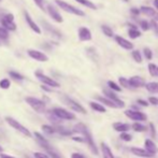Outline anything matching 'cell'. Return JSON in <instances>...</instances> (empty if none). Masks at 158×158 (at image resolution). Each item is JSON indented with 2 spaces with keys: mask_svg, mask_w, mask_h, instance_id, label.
Instances as JSON below:
<instances>
[{
  "mask_svg": "<svg viewBox=\"0 0 158 158\" xmlns=\"http://www.w3.org/2000/svg\"><path fill=\"white\" fill-rule=\"evenodd\" d=\"M55 3H56L61 10H64V12L77 15V16H85V13H84L83 10H80L79 8L68 3V2L64 1V0H55Z\"/></svg>",
  "mask_w": 158,
  "mask_h": 158,
  "instance_id": "6da1fadb",
  "label": "cell"
},
{
  "mask_svg": "<svg viewBox=\"0 0 158 158\" xmlns=\"http://www.w3.org/2000/svg\"><path fill=\"white\" fill-rule=\"evenodd\" d=\"M4 121H6L9 125L12 127V128L19 130V132L23 133L24 135H26V137H31V132L29 131V129H27L25 126H23L21 123H19V122H17L16 119H14L13 117L6 116V117H4Z\"/></svg>",
  "mask_w": 158,
  "mask_h": 158,
  "instance_id": "7a4b0ae2",
  "label": "cell"
},
{
  "mask_svg": "<svg viewBox=\"0 0 158 158\" xmlns=\"http://www.w3.org/2000/svg\"><path fill=\"white\" fill-rule=\"evenodd\" d=\"M25 101L29 104L30 106L38 113H44L45 112V103L42 100L38 99L35 97H26Z\"/></svg>",
  "mask_w": 158,
  "mask_h": 158,
  "instance_id": "3957f363",
  "label": "cell"
},
{
  "mask_svg": "<svg viewBox=\"0 0 158 158\" xmlns=\"http://www.w3.org/2000/svg\"><path fill=\"white\" fill-rule=\"evenodd\" d=\"M0 24L2 27L10 30V31L16 30V24L14 23V15L12 13H8V14L3 15L0 19Z\"/></svg>",
  "mask_w": 158,
  "mask_h": 158,
  "instance_id": "277c9868",
  "label": "cell"
},
{
  "mask_svg": "<svg viewBox=\"0 0 158 158\" xmlns=\"http://www.w3.org/2000/svg\"><path fill=\"white\" fill-rule=\"evenodd\" d=\"M35 77H38V80H39V81H41L44 85L50 86V87H56V88L60 87V84H59L58 82H56L55 80H53L52 77H48V75L43 74V73L40 72V71L35 72Z\"/></svg>",
  "mask_w": 158,
  "mask_h": 158,
  "instance_id": "5b68a950",
  "label": "cell"
},
{
  "mask_svg": "<svg viewBox=\"0 0 158 158\" xmlns=\"http://www.w3.org/2000/svg\"><path fill=\"white\" fill-rule=\"evenodd\" d=\"M52 112L56 115L57 117H59L60 119H66V121H73L75 118V115L73 113L69 112V111L64 110V109L60 108H55L52 110Z\"/></svg>",
  "mask_w": 158,
  "mask_h": 158,
  "instance_id": "8992f818",
  "label": "cell"
},
{
  "mask_svg": "<svg viewBox=\"0 0 158 158\" xmlns=\"http://www.w3.org/2000/svg\"><path fill=\"white\" fill-rule=\"evenodd\" d=\"M27 54L30 58L35 59L37 61H41V63H45V61H48V56L45 54V53L41 52V51L38 50H28Z\"/></svg>",
  "mask_w": 158,
  "mask_h": 158,
  "instance_id": "52a82bcc",
  "label": "cell"
},
{
  "mask_svg": "<svg viewBox=\"0 0 158 158\" xmlns=\"http://www.w3.org/2000/svg\"><path fill=\"white\" fill-rule=\"evenodd\" d=\"M125 114L129 117L130 119L135 122H144L148 119V115L145 113H142L140 111H135V110H128L125 111Z\"/></svg>",
  "mask_w": 158,
  "mask_h": 158,
  "instance_id": "ba28073f",
  "label": "cell"
},
{
  "mask_svg": "<svg viewBox=\"0 0 158 158\" xmlns=\"http://www.w3.org/2000/svg\"><path fill=\"white\" fill-rule=\"evenodd\" d=\"M114 40L122 48H124V50H126V51H132L133 50V46L135 45L132 44V42L125 39V38H123L122 35H114Z\"/></svg>",
  "mask_w": 158,
  "mask_h": 158,
  "instance_id": "9c48e42d",
  "label": "cell"
},
{
  "mask_svg": "<svg viewBox=\"0 0 158 158\" xmlns=\"http://www.w3.org/2000/svg\"><path fill=\"white\" fill-rule=\"evenodd\" d=\"M48 11V13L50 14V16L52 17L53 19H54L56 23H63L64 22V19L63 16H61V14L58 12V10H57L55 6H53L52 4H48V6H46V10Z\"/></svg>",
  "mask_w": 158,
  "mask_h": 158,
  "instance_id": "30bf717a",
  "label": "cell"
},
{
  "mask_svg": "<svg viewBox=\"0 0 158 158\" xmlns=\"http://www.w3.org/2000/svg\"><path fill=\"white\" fill-rule=\"evenodd\" d=\"M64 101H66V103L68 104V106H70V109H72L73 111H75V112H77V113H82V114H86L85 109H84L79 102L75 101V100L71 99V98H69V97H64Z\"/></svg>",
  "mask_w": 158,
  "mask_h": 158,
  "instance_id": "8fae6325",
  "label": "cell"
},
{
  "mask_svg": "<svg viewBox=\"0 0 158 158\" xmlns=\"http://www.w3.org/2000/svg\"><path fill=\"white\" fill-rule=\"evenodd\" d=\"M24 15H25V21L27 23V25L30 27V29L32 31H35L37 35H41V28L38 26V24L35 23V21L32 19V17L30 16V14L27 12V11H24Z\"/></svg>",
  "mask_w": 158,
  "mask_h": 158,
  "instance_id": "7c38bea8",
  "label": "cell"
},
{
  "mask_svg": "<svg viewBox=\"0 0 158 158\" xmlns=\"http://www.w3.org/2000/svg\"><path fill=\"white\" fill-rule=\"evenodd\" d=\"M77 35H79V40L82 42H87L93 39L92 31L88 29L87 27H80L79 31H77Z\"/></svg>",
  "mask_w": 158,
  "mask_h": 158,
  "instance_id": "4fadbf2b",
  "label": "cell"
},
{
  "mask_svg": "<svg viewBox=\"0 0 158 158\" xmlns=\"http://www.w3.org/2000/svg\"><path fill=\"white\" fill-rule=\"evenodd\" d=\"M82 135H83L84 138H85V142L88 144V146H89V148H90V151L93 152V154L98 155V148H97V146H96V144H95V142H94V139H93L92 135L89 133L88 129H86V130L84 131Z\"/></svg>",
  "mask_w": 158,
  "mask_h": 158,
  "instance_id": "5bb4252c",
  "label": "cell"
},
{
  "mask_svg": "<svg viewBox=\"0 0 158 158\" xmlns=\"http://www.w3.org/2000/svg\"><path fill=\"white\" fill-rule=\"evenodd\" d=\"M103 94L106 96V98H109L110 100H112L115 104L117 106V108H124L125 106V102L123 100H121L112 90H108V89H103Z\"/></svg>",
  "mask_w": 158,
  "mask_h": 158,
  "instance_id": "9a60e30c",
  "label": "cell"
},
{
  "mask_svg": "<svg viewBox=\"0 0 158 158\" xmlns=\"http://www.w3.org/2000/svg\"><path fill=\"white\" fill-rule=\"evenodd\" d=\"M129 85L131 88H139L143 87L145 85V81H144L143 77H139V75H135V77H131L130 79H128Z\"/></svg>",
  "mask_w": 158,
  "mask_h": 158,
  "instance_id": "2e32d148",
  "label": "cell"
},
{
  "mask_svg": "<svg viewBox=\"0 0 158 158\" xmlns=\"http://www.w3.org/2000/svg\"><path fill=\"white\" fill-rule=\"evenodd\" d=\"M140 12L143 13L145 16H148V17H153L155 19L157 15V12L155 9H153L152 6H142L140 8Z\"/></svg>",
  "mask_w": 158,
  "mask_h": 158,
  "instance_id": "e0dca14e",
  "label": "cell"
},
{
  "mask_svg": "<svg viewBox=\"0 0 158 158\" xmlns=\"http://www.w3.org/2000/svg\"><path fill=\"white\" fill-rule=\"evenodd\" d=\"M144 145H145V150L148 151V153H151L153 156H154V155L158 152V148H157L156 144H155L154 141H152L151 139H146Z\"/></svg>",
  "mask_w": 158,
  "mask_h": 158,
  "instance_id": "ac0fdd59",
  "label": "cell"
},
{
  "mask_svg": "<svg viewBox=\"0 0 158 158\" xmlns=\"http://www.w3.org/2000/svg\"><path fill=\"white\" fill-rule=\"evenodd\" d=\"M131 152L139 157H152L153 156V155L151 154V153H148L146 150H143V148H131Z\"/></svg>",
  "mask_w": 158,
  "mask_h": 158,
  "instance_id": "d6986e66",
  "label": "cell"
},
{
  "mask_svg": "<svg viewBox=\"0 0 158 158\" xmlns=\"http://www.w3.org/2000/svg\"><path fill=\"white\" fill-rule=\"evenodd\" d=\"M42 24H43L44 28H45V29L48 30V31L50 32L51 35H55L56 38H61V37H63V35H61V33L59 32L57 29H55L54 27H52V26H51L50 24L48 23V22H43V21H42Z\"/></svg>",
  "mask_w": 158,
  "mask_h": 158,
  "instance_id": "ffe728a7",
  "label": "cell"
},
{
  "mask_svg": "<svg viewBox=\"0 0 158 158\" xmlns=\"http://www.w3.org/2000/svg\"><path fill=\"white\" fill-rule=\"evenodd\" d=\"M35 138L38 139V141H39V143L41 144L43 148H45L46 150L48 151V152H51V151H52V150H51V148H50V144H48V141L43 137V135H41V133L35 132Z\"/></svg>",
  "mask_w": 158,
  "mask_h": 158,
  "instance_id": "44dd1931",
  "label": "cell"
},
{
  "mask_svg": "<svg viewBox=\"0 0 158 158\" xmlns=\"http://www.w3.org/2000/svg\"><path fill=\"white\" fill-rule=\"evenodd\" d=\"M101 151H102V155H103V158H115L114 155H113L111 148L106 145L104 142L101 143Z\"/></svg>",
  "mask_w": 158,
  "mask_h": 158,
  "instance_id": "7402d4cb",
  "label": "cell"
},
{
  "mask_svg": "<svg viewBox=\"0 0 158 158\" xmlns=\"http://www.w3.org/2000/svg\"><path fill=\"white\" fill-rule=\"evenodd\" d=\"M113 128L114 130L119 131V132H126L130 129V125L125 123H114L113 124Z\"/></svg>",
  "mask_w": 158,
  "mask_h": 158,
  "instance_id": "603a6c76",
  "label": "cell"
},
{
  "mask_svg": "<svg viewBox=\"0 0 158 158\" xmlns=\"http://www.w3.org/2000/svg\"><path fill=\"white\" fill-rule=\"evenodd\" d=\"M97 100H99L101 103H103V104H106V106H110V108H113V109H116L117 108V106L114 103V102L112 101V100H110L109 98H106V97H101V96H97Z\"/></svg>",
  "mask_w": 158,
  "mask_h": 158,
  "instance_id": "cb8c5ba5",
  "label": "cell"
},
{
  "mask_svg": "<svg viewBox=\"0 0 158 158\" xmlns=\"http://www.w3.org/2000/svg\"><path fill=\"white\" fill-rule=\"evenodd\" d=\"M144 86H145L146 90L152 93V94L158 93V82H150V83H146Z\"/></svg>",
  "mask_w": 158,
  "mask_h": 158,
  "instance_id": "d4e9b609",
  "label": "cell"
},
{
  "mask_svg": "<svg viewBox=\"0 0 158 158\" xmlns=\"http://www.w3.org/2000/svg\"><path fill=\"white\" fill-rule=\"evenodd\" d=\"M75 1H77V3L82 4V6H86V8H88V9H92V10H97V6H96L93 1H90V0H75Z\"/></svg>",
  "mask_w": 158,
  "mask_h": 158,
  "instance_id": "484cf974",
  "label": "cell"
},
{
  "mask_svg": "<svg viewBox=\"0 0 158 158\" xmlns=\"http://www.w3.org/2000/svg\"><path fill=\"white\" fill-rule=\"evenodd\" d=\"M142 35V32L140 31L138 28H129L128 29V35L130 39H138V38H140Z\"/></svg>",
  "mask_w": 158,
  "mask_h": 158,
  "instance_id": "4316f807",
  "label": "cell"
},
{
  "mask_svg": "<svg viewBox=\"0 0 158 158\" xmlns=\"http://www.w3.org/2000/svg\"><path fill=\"white\" fill-rule=\"evenodd\" d=\"M90 108L93 109V110L97 111V112H100V113H106V109L104 108L102 104L98 103V102H90Z\"/></svg>",
  "mask_w": 158,
  "mask_h": 158,
  "instance_id": "83f0119b",
  "label": "cell"
},
{
  "mask_svg": "<svg viewBox=\"0 0 158 158\" xmlns=\"http://www.w3.org/2000/svg\"><path fill=\"white\" fill-rule=\"evenodd\" d=\"M101 30L104 33V35L109 38H113L114 37V31L112 30V28L109 27L108 25H101Z\"/></svg>",
  "mask_w": 158,
  "mask_h": 158,
  "instance_id": "f1b7e54d",
  "label": "cell"
},
{
  "mask_svg": "<svg viewBox=\"0 0 158 158\" xmlns=\"http://www.w3.org/2000/svg\"><path fill=\"white\" fill-rule=\"evenodd\" d=\"M131 56L135 59V61L137 64H141L142 63V54L139 50H132L131 52Z\"/></svg>",
  "mask_w": 158,
  "mask_h": 158,
  "instance_id": "f546056e",
  "label": "cell"
},
{
  "mask_svg": "<svg viewBox=\"0 0 158 158\" xmlns=\"http://www.w3.org/2000/svg\"><path fill=\"white\" fill-rule=\"evenodd\" d=\"M148 72L152 77H158V66L155 64H148Z\"/></svg>",
  "mask_w": 158,
  "mask_h": 158,
  "instance_id": "4dcf8cb0",
  "label": "cell"
},
{
  "mask_svg": "<svg viewBox=\"0 0 158 158\" xmlns=\"http://www.w3.org/2000/svg\"><path fill=\"white\" fill-rule=\"evenodd\" d=\"M9 39V30L4 27H0V41H8Z\"/></svg>",
  "mask_w": 158,
  "mask_h": 158,
  "instance_id": "1f68e13d",
  "label": "cell"
},
{
  "mask_svg": "<svg viewBox=\"0 0 158 158\" xmlns=\"http://www.w3.org/2000/svg\"><path fill=\"white\" fill-rule=\"evenodd\" d=\"M87 129V127H86L85 125H84L83 123H79L77 125L74 126V128H73V131L77 133H83L84 131Z\"/></svg>",
  "mask_w": 158,
  "mask_h": 158,
  "instance_id": "d6a6232c",
  "label": "cell"
},
{
  "mask_svg": "<svg viewBox=\"0 0 158 158\" xmlns=\"http://www.w3.org/2000/svg\"><path fill=\"white\" fill-rule=\"evenodd\" d=\"M9 74H10V77H12V79L16 80V81H23L25 77H24V75H22L21 73L16 72V71H10L9 72Z\"/></svg>",
  "mask_w": 158,
  "mask_h": 158,
  "instance_id": "836d02e7",
  "label": "cell"
},
{
  "mask_svg": "<svg viewBox=\"0 0 158 158\" xmlns=\"http://www.w3.org/2000/svg\"><path fill=\"white\" fill-rule=\"evenodd\" d=\"M143 55L145 56V58L148 59V60H152L153 59V51L151 50L150 48H143Z\"/></svg>",
  "mask_w": 158,
  "mask_h": 158,
  "instance_id": "e575fe53",
  "label": "cell"
},
{
  "mask_svg": "<svg viewBox=\"0 0 158 158\" xmlns=\"http://www.w3.org/2000/svg\"><path fill=\"white\" fill-rule=\"evenodd\" d=\"M132 129L135 131H137V132H142V131H145L146 130V127L137 122V123H135L132 125Z\"/></svg>",
  "mask_w": 158,
  "mask_h": 158,
  "instance_id": "d590c367",
  "label": "cell"
},
{
  "mask_svg": "<svg viewBox=\"0 0 158 158\" xmlns=\"http://www.w3.org/2000/svg\"><path fill=\"white\" fill-rule=\"evenodd\" d=\"M42 131H43L44 133H48V135H52V133H54L56 130H55V128L53 126L43 125V126H42Z\"/></svg>",
  "mask_w": 158,
  "mask_h": 158,
  "instance_id": "8d00e7d4",
  "label": "cell"
},
{
  "mask_svg": "<svg viewBox=\"0 0 158 158\" xmlns=\"http://www.w3.org/2000/svg\"><path fill=\"white\" fill-rule=\"evenodd\" d=\"M108 85H109V87H110L112 90H114V92H122V87L119 85H117L115 82L109 81L108 82Z\"/></svg>",
  "mask_w": 158,
  "mask_h": 158,
  "instance_id": "74e56055",
  "label": "cell"
},
{
  "mask_svg": "<svg viewBox=\"0 0 158 158\" xmlns=\"http://www.w3.org/2000/svg\"><path fill=\"white\" fill-rule=\"evenodd\" d=\"M10 86H11L10 80L2 79L1 81H0V88H2V89H8V88H10Z\"/></svg>",
  "mask_w": 158,
  "mask_h": 158,
  "instance_id": "f35d334b",
  "label": "cell"
},
{
  "mask_svg": "<svg viewBox=\"0 0 158 158\" xmlns=\"http://www.w3.org/2000/svg\"><path fill=\"white\" fill-rule=\"evenodd\" d=\"M118 83H119V85H121L122 87H125V88H131V87H130V85H129L128 80H127L126 77H119V79H118Z\"/></svg>",
  "mask_w": 158,
  "mask_h": 158,
  "instance_id": "ab89813d",
  "label": "cell"
},
{
  "mask_svg": "<svg viewBox=\"0 0 158 158\" xmlns=\"http://www.w3.org/2000/svg\"><path fill=\"white\" fill-rule=\"evenodd\" d=\"M140 27L143 31H148V30L151 29V25L148 21H141L140 22Z\"/></svg>",
  "mask_w": 158,
  "mask_h": 158,
  "instance_id": "60d3db41",
  "label": "cell"
},
{
  "mask_svg": "<svg viewBox=\"0 0 158 158\" xmlns=\"http://www.w3.org/2000/svg\"><path fill=\"white\" fill-rule=\"evenodd\" d=\"M121 139L123 140V141L128 142V141H131V139H132V135H129V133H127V132H122Z\"/></svg>",
  "mask_w": 158,
  "mask_h": 158,
  "instance_id": "b9f144b4",
  "label": "cell"
},
{
  "mask_svg": "<svg viewBox=\"0 0 158 158\" xmlns=\"http://www.w3.org/2000/svg\"><path fill=\"white\" fill-rule=\"evenodd\" d=\"M150 25H151V27L154 29V31L156 35H158V23H157V21L156 19H152V22L150 23Z\"/></svg>",
  "mask_w": 158,
  "mask_h": 158,
  "instance_id": "7bdbcfd3",
  "label": "cell"
},
{
  "mask_svg": "<svg viewBox=\"0 0 158 158\" xmlns=\"http://www.w3.org/2000/svg\"><path fill=\"white\" fill-rule=\"evenodd\" d=\"M35 3L41 9L42 11H45V8H44V0H33Z\"/></svg>",
  "mask_w": 158,
  "mask_h": 158,
  "instance_id": "ee69618b",
  "label": "cell"
},
{
  "mask_svg": "<svg viewBox=\"0 0 158 158\" xmlns=\"http://www.w3.org/2000/svg\"><path fill=\"white\" fill-rule=\"evenodd\" d=\"M148 102L153 106H158V98L157 97H150L148 98Z\"/></svg>",
  "mask_w": 158,
  "mask_h": 158,
  "instance_id": "f6af8a7d",
  "label": "cell"
},
{
  "mask_svg": "<svg viewBox=\"0 0 158 158\" xmlns=\"http://www.w3.org/2000/svg\"><path fill=\"white\" fill-rule=\"evenodd\" d=\"M130 13L132 15H135V16H138V15L141 14V12H140V9H138V8H131L130 9Z\"/></svg>",
  "mask_w": 158,
  "mask_h": 158,
  "instance_id": "bcb514c9",
  "label": "cell"
},
{
  "mask_svg": "<svg viewBox=\"0 0 158 158\" xmlns=\"http://www.w3.org/2000/svg\"><path fill=\"white\" fill-rule=\"evenodd\" d=\"M35 158H50L44 153H35Z\"/></svg>",
  "mask_w": 158,
  "mask_h": 158,
  "instance_id": "7dc6e473",
  "label": "cell"
},
{
  "mask_svg": "<svg viewBox=\"0 0 158 158\" xmlns=\"http://www.w3.org/2000/svg\"><path fill=\"white\" fill-rule=\"evenodd\" d=\"M150 129H151V132H152L153 138H155V137H156V130H155V127H154V125H153L152 123L150 124Z\"/></svg>",
  "mask_w": 158,
  "mask_h": 158,
  "instance_id": "c3c4849f",
  "label": "cell"
},
{
  "mask_svg": "<svg viewBox=\"0 0 158 158\" xmlns=\"http://www.w3.org/2000/svg\"><path fill=\"white\" fill-rule=\"evenodd\" d=\"M137 102H138L139 104H141V106H148V101H145V100L138 99V100H137Z\"/></svg>",
  "mask_w": 158,
  "mask_h": 158,
  "instance_id": "681fc988",
  "label": "cell"
},
{
  "mask_svg": "<svg viewBox=\"0 0 158 158\" xmlns=\"http://www.w3.org/2000/svg\"><path fill=\"white\" fill-rule=\"evenodd\" d=\"M72 139L74 140V141L82 142V143H83V142H85V138H84V137H73Z\"/></svg>",
  "mask_w": 158,
  "mask_h": 158,
  "instance_id": "f907efd6",
  "label": "cell"
},
{
  "mask_svg": "<svg viewBox=\"0 0 158 158\" xmlns=\"http://www.w3.org/2000/svg\"><path fill=\"white\" fill-rule=\"evenodd\" d=\"M71 158H85L82 154H80V153H73L72 155H71Z\"/></svg>",
  "mask_w": 158,
  "mask_h": 158,
  "instance_id": "816d5d0a",
  "label": "cell"
},
{
  "mask_svg": "<svg viewBox=\"0 0 158 158\" xmlns=\"http://www.w3.org/2000/svg\"><path fill=\"white\" fill-rule=\"evenodd\" d=\"M0 158H15V157L10 156V155H6V154H1L0 155Z\"/></svg>",
  "mask_w": 158,
  "mask_h": 158,
  "instance_id": "f5cc1de1",
  "label": "cell"
},
{
  "mask_svg": "<svg viewBox=\"0 0 158 158\" xmlns=\"http://www.w3.org/2000/svg\"><path fill=\"white\" fill-rule=\"evenodd\" d=\"M154 6L158 10V0H154Z\"/></svg>",
  "mask_w": 158,
  "mask_h": 158,
  "instance_id": "db71d44e",
  "label": "cell"
},
{
  "mask_svg": "<svg viewBox=\"0 0 158 158\" xmlns=\"http://www.w3.org/2000/svg\"><path fill=\"white\" fill-rule=\"evenodd\" d=\"M154 19H156V21H158V13H157V15H156V17H155Z\"/></svg>",
  "mask_w": 158,
  "mask_h": 158,
  "instance_id": "11a10c76",
  "label": "cell"
},
{
  "mask_svg": "<svg viewBox=\"0 0 158 158\" xmlns=\"http://www.w3.org/2000/svg\"><path fill=\"white\" fill-rule=\"evenodd\" d=\"M0 152H2V148H1V146H0Z\"/></svg>",
  "mask_w": 158,
  "mask_h": 158,
  "instance_id": "9f6ffc18",
  "label": "cell"
},
{
  "mask_svg": "<svg viewBox=\"0 0 158 158\" xmlns=\"http://www.w3.org/2000/svg\"><path fill=\"white\" fill-rule=\"evenodd\" d=\"M123 1H125V2H128V1H129V0H123Z\"/></svg>",
  "mask_w": 158,
  "mask_h": 158,
  "instance_id": "6f0895ef",
  "label": "cell"
},
{
  "mask_svg": "<svg viewBox=\"0 0 158 158\" xmlns=\"http://www.w3.org/2000/svg\"><path fill=\"white\" fill-rule=\"evenodd\" d=\"M0 44H1V41H0Z\"/></svg>",
  "mask_w": 158,
  "mask_h": 158,
  "instance_id": "680465c9",
  "label": "cell"
},
{
  "mask_svg": "<svg viewBox=\"0 0 158 158\" xmlns=\"http://www.w3.org/2000/svg\"><path fill=\"white\" fill-rule=\"evenodd\" d=\"M0 1H1V0H0Z\"/></svg>",
  "mask_w": 158,
  "mask_h": 158,
  "instance_id": "91938a15",
  "label": "cell"
}]
</instances>
